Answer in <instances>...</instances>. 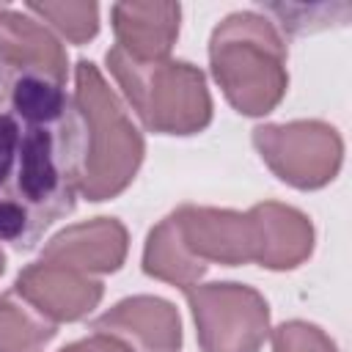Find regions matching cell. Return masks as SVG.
I'll use <instances>...</instances> for the list:
<instances>
[{"label":"cell","mask_w":352,"mask_h":352,"mask_svg":"<svg viewBox=\"0 0 352 352\" xmlns=\"http://www.w3.org/2000/svg\"><path fill=\"white\" fill-rule=\"evenodd\" d=\"M60 352H135L124 338L110 333H94L88 338H80L74 344H66Z\"/></svg>","instance_id":"obj_19"},{"label":"cell","mask_w":352,"mask_h":352,"mask_svg":"<svg viewBox=\"0 0 352 352\" xmlns=\"http://www.w3.org/2000/svg\"><path fill=\"white\" fill-rule=\"evenodd\" d=\"M184 248L209 264L239 267L256 261L258 256V226L253 212H234V209H214V206H195L182 204L170 212Z\"/></svg>","instance_id":"obj_7"},{"label":"cell","mask_w":352,"mask_h":352,"mask_svg":"<svg viewBox=\"0 0 352 352\" xmlns=\"http://www.w3.org/2000/svg\"><path fill=\"white\" fill-rule=\"evenodd\" d=\"M110 74L132 104L135 116L157 135H198L212 124V96L206 74L190 60H135L110 47L104 55Z\"/></svg>","instance_id":"obj_4"},{"label":"cell","mask_w":352,"mask_h":352,"mask_svg":"<svg viewBox=\"0 0 352 352\" xmlns=\"http://www.w3.org/2000/svg\"><path fill=\"white\" fill-rule=\"evenodd\" d=\"M129 234L116 217H94L66 226L41 250V261L60 264L85 275L116 272L126 261Z\"/></svg>","instance_id":"obj_10"},{"label":"cell","mask_w":352,"mask_h":352,"mask_svg":"<svg viewBox=\"0 0 352 352\" xmlns=\"http://www.w3.org/2000/svg\"><path fill=\"white\" fill-rule=\"evenodd\" d=\"M272 352H338L336 341L314 322L289 319L270 330Z\"/></svg>","instance_id":"obj_18"},{"label":"cell","mask_w":352,"mask_h":352,"mask_svg":"<svg viewBox=\"0 0 352 352\" xmlns=\"http://www.w3.org/2000/svg\"><path fill=\"white\" fill-rule=\"evenodd\" d=\"M209 69L228 104L242 116L272 113L289 88L286 41L258 11H234L209 38Z\"/></svg>","instance_id":"obj_2"},{"label":"cell","mask_w":352,"mask_h":352,"mask_svg":"<svg viewBox=\"0 0 352 352\" xmlns=\"http://www.w3.org/2000/svg\"><path fill=\"white\" fill-rule=\"evenodd\" d=\"M74 104L85 129V154L80 195L99 204L121 195L146 154L140 129L132 124L124 102L104 82L96 63L80 58L74 66Z\"/></svg>","instance_id":"obj_3"},{"label":"cell","mask_w":352,"mask_h":352,"mask_svg":"<svg viewBox=\"0 0 352 352\" xmlns=\"http://www.w3.org/2000/svg\"><path fill=\"white\" fill-rule=\"evenodd\" d=\"M96 333L132 338L143 352H179L182 319L173 302L154 294H135L118 300L110 311L94 319Z\"/></svg>","instance_id":"obj_11"},{"label":"cell","mask_w":352,"mask_h":352,"mask_svg":"<svg viewBox=\"0 0 352 352\" xmlns=\"http://www.w3.org/2000/svg\"><path fill=\"white\" fill-rule=\"evenodd\" d=\"M206 264L198 261L182 242L179 228L173 223V217H162L146 236L143 245V272L148 278L165 280L170 286L179 289H190L195 286L204 275H206Z\"/></svg>","instance_id":"obj_14"},{"label":"cell","mask_w":352,"mask_h":352,"mask_svg":"<svg viewBox=\"0 0 352 352\" xmlns=\"http://www.w3.org/2000/svg\"><path fill=\"white\" fill-rule=\"evenodd\" d=\"M267 14L278 16L280 28L292 36H302V33H314V30H324L333 25H346L352 6L349 3H333V6H289V3H267L264 6Z\"/></svg>","instance_id":"obj_17"},{"label":"cell","mask_w":352,"mask_h":352,"mask_svg":"<svg viewBox=\"0 0 352 352\" xmlns=\"http://www.w3.org/2000/svg\"><path fill=\"white\" fill-rule=\"evenodd\" d=\"M58 324L44 319L14 289L0 294V352H44Z\"/></svg>","instance_id":"obj_15"},{"label":"cell","mask_w":352,"mask_h":352,"mask_svg":"<svg viewBox=\"0 0 352 352\" xmlns=\"http://www.w3.org/2000/svg\"><path fill=\"white\" fill-rule=\"evenodd\" d=\"M66 50L28 11L0 6V72L33 74L66 85Z\"/></svg>","instance_id":"obj_9"},{"label":"cell","mask_w":352,"mask_h":352,"mask_svg":"<svg viewBox=\"0 0 352 352\" xmlns=\"http://www.w3.org/2000/svg\"><path fill=\"white\" fill-rule=\"evenodd\" d=\"M253 146L264 165L297 190H319L330 184L344 162V140L327 121L302 118L286 124H258Z\"/></svg>","instance_id":"obj_6"},{"label":"cell","mask_w":352,"mask_h":352,"mask_svg":"<svg viewBox=\"0 0 352 352\" xmlns=\"http://www.w3.org/2000/svg\"><path fill=\"white\" fill-rule=\"evenodd\" d=\"M256 226H258V256L256 264L267 270H294L314 253V223L305 212L278 204V201H261L250 206Z\"/></svg>","instance_id":"obj_13"},{"label":"cell","mask_w":352,"mask_h":352,"mask_svg":"<svg viewBox=\"0 0 352 352\" xmlns=\"http://www.w3.org/2000/svg\"><path fill=\"white\" fill-rule=\"evenodd\" d=\"M25 11L50 22L72 44H88L99 33L96 3H28Z\"/></svg>","instance_id":"obj_16"},{"label":"cell","mask_w":352,"mask_h":352,"mask_svg":"<svg viewBox=\"0 0 352 352\" xmlns=\"http://www.w3.org/2000/svg\"><path fill=\"white\" fill-rule=\"evenodd\" d=\"M14 292L25 302H30L44 319L60 324L85 319L102 302L104 283L85 272L38 258L16 275Z\"/></svg>","instance_id":"obj_8"},{"label":"cell","mask_w":352,"mask_h":352,"mask_svg":"<svg viewBox=\"0 0 352 352\" xmlns=\"http://www.w3.org/2000/svg\"><path fill=\"white\" fill-rule=\"evenodd\" d=\"M201 352H258L270 336V305L245 283L217 280L184 289Z\"/></svg>","instance_id":"obj_5"},{"label":"cell","mask_w":352,"mask_h":352,"mask_svg":"<svg viewBox=\"0 0 352 352\" xmlns=\"http://www.w3.org/2000/svg\"><path fill=\"white\" fill-rule=\"evenodd\" d=\"M179 3H116L110 22L116 47L135 60H165L179 36Z\"/></svg>","instance_id":"obj_12"},{"label":"cell","mask_w":352,"mask_h":352,"mask_svg":"<svg viewBox=\"0 0 352 352\" xmlns=\"http://www.w3.org/2000/svg\"><path fill=\"white\" fill-rule=\"evenodd\" d=\"M3 272H6V253L0 250V275H3Z\"/></svg>","instance_id":"obj_20"},{"label":"cell","mask_w":352,"mask_h":352,"mask_svg":"<svg viewBox=\"0 0 352 352\" xmlns=\"http://www.w3.org/2000/svg\"><path fill=\"white\" fill-rule=\"evenodd\" d=\"M85 129L66 85L0 72V242L33 250L74 212Z\"/></svg>","instance_id":"obj_1"}]
</instances>
